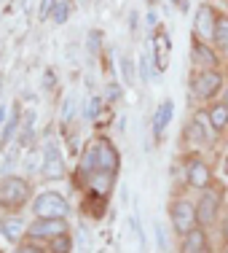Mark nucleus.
Returning <instances> with one entry per match:
<instances>
[{
    "label": "nucleus",
    "instance_id": "nucleus-12",
    "mask_svg": "<svg viewBox=\"0 0 228 253\" xmlns=\"http://www.w3.org/2000/svg\"><path fill=\"white\" fill-rule=\"evenodd\" d=\"M172 113H175L172 100H164V102L159 105V111H156V116H153V135H156V137L164 135L166 124H169V119H172Z\"/></svg>",
    "mask_w": 228,
    "mask_h": 253
},
{
    "label": "nucleus",
    "instance_id": "nucleus-4",
    "mask_svg": "<svg viewBox=\"0 0 228 253\" xmlns=\"http://www.w3.org/2000/svg\"><path fill=\"white\" fill-rule=\"evenodd\" d=\"M196 224V208L191 202H175L172 205V226L177 229L180 234H188Z\"/></svg>",
    "mask_w": 228,
    "mask_h": 253
},
{
    "label": "nucleus",
    "instance_id": "nucleus-6",
    "mask_svg": "<svg viewBox=\"0 0 228 253\" xmlns=\"http://www.w3.org/2000/svg\"><path fill=\"white\" fill-rule=\"evenodd\" d=\"M27 234L30 237H59V234H67V224L65 218H38L27 229Z\"/></svg>",
    "mask_w": 228,
    "mask_h": 253
},
{
    "label": "nucleus",
    "instance_id": "nucleus-31",
    "mask_svg": "<svg viewBox=\"0 0 228 253\" xmlns=\"http://www.w3.org/2000/svg\"><path fill=\"white\" fill-rule=\"evenodd\" d=\"M156 243H159V251L166 253V237H164V229H161V224H156Z\"/></svg>",
    "mask_w": 228,
    "mask_h": 253
},
{
    "label": "nucleus",
    "instance_id": "nucleus-18",
    "mask_svg": "<svg viewBox=\"0 0 228 253\" xmlns=\"http://www.w3.org/2000/svg\"><path fill=\"white\" fill-rule=\"evenodd\" d=\"M194 59H196V62H201V65H212L215 62V54L209 51L201 41H194Z\"/></svg>",
    "mask_w": 228,
    "mask_h": 253
},
{
    "label": "nucleus",
    "instance_id": "nucleus-25",
    "mask_svg": "<svg viewBox=\"0 0 228 253\" xmlns=\"http://www.w3.org/2000/svg\"><path fill=\"white\" fill-rule=\"evenodd\" d=\"M99 111H102V97H92L86 105V119H97Z\"/></svg>",
    "mask_w": 228,
    "mask_h": 253
},
{
    "label": "nucleus",
    "instance_id": "nucleus-5",
    "mask_svg": "<svg viewBox=\"0 0 228 253\" xmlns=\"http://www.w3.org/2000/svg\"><path fill=\"white\" fill-rule=\"evenodd\" d=\"M65 175V165H62V154H59L57 143H46L43 148V178L57 180Z\"/></svg>",
    "mask_w": 228,
    "mask_h": 253
},
{
    "label": "nucleus",
    "instance_id": "nucleus-35",
    "mask_svg": "<svg viewBox=\"0 0 228 253\" xmlns=\"http://www.w3.org/2000/svg\"><path fill=\"white\" fill-rule=\"evenodd\" d=\"M107 97H110V100L118 97V86H116V84H110V86H107Z\"/></svg>",
    "mask_w": 228,
    "mask_h": 253
},
{
    "label": "nucleus",
    "instance_id": "nucleus-22",
    "mask_svg": "<svg viewBox=\"0 0 228 253\" xmlns=\"http://www.w3.org/2000/svg\"><path fill=\"white\" fill-rule=\"evenodd\" d=\"M51 251H54V253H70V251H73V243H70L67 234H59V237H54Z\"/></svg>",
    "mask_w": 228,
    "mask_h": 253
},
{
    "label": "nucleus",
    "instance_id": "nucleus-10",
    "mask_svg": "<svg viewBox=\"0 0 228 253\" xmlns=\"http://www.w3.org/2000/svg\"><path fill=\"white\" fill-rule=\"evenodd\" d=\"M215 126H212V122H209V113H204V111H199L194 116V122L188 124V137L191 140H196V143H201V140H207L209 137V132H212Z\"/></svg>",
    "mask_w": 228,
    "mask_h": 253
},
{
    "label": "nucleus",
    "instance_id": "nucleus-2",
    "mask_svg": "<svg viewBox=\"0 0 228 253\" xmlns=\"http://www.w3.org/2000/svg\"><path fill=\"white\" fill-rule=\"evenodd\" d=\"M33 210H35L38 218H65V215L70 213V205L65 197L54 194V191H46V194H40L38 200H35Z\"/></svg>",
    "mask_w": 228,
    "mask_h": 253
},
{
    "label": "nucleus",
    "instance_id": "nucleus-19",
    "mask_svg": "<svg viewBox=\"0 0 228 253\" xmlns=\"http://www.w3.org/2000/svg\"><path fill=\"white\" fill-rule=\"evenodd\" d=\"M16 126H19V111H14V113H11V119H8V122H5L3 137H0V143H3V146H8V143H11V137H14Z\"/></svg>",
    "mask_w": 228,
    "mask_h": 253
},
{
    "label": "nucleus",
    "instance_id": "nucleus-23",
    "mask_svg": "<svg viewBox=\"0 0 228 253\" xmlns=\"http://www.w3.org/2000/svg\"><path fill=\"white\" fill-rule=\"evenodd\" d=\"M86 46H89V51H92V54H99V46H102V33H99V30H92V33H89Z\"/></svg>",
    "mask_w": 228,
    "mask_h": 253
},
{
    "label": "nucleus",
    "instance_id": "nucleus-36",
    "mask_svg": "<svg viewBox=\"0 0 228 253\" xmlns=\"http://www.w3.org/2000/svg\"><path fill=\"white\" fill-rule=\"evenodd\" d=\"M3 119H5V105H0V124H3Z\"/></svg>",
    "mask_w": 228,
    "mask_h": 253
},
{
    "label": "nucleus",
    "instance_id": "nucleus-17",
    "mask_svg": "<svg viewBox=\"0 0 228 253\" xmlns=\"http://www.w3.org/2000/svg\"><path fill=\"white\" fill-rule=\"evenodd\" d=\"M209 122H212L215 129H223L228 124V105L226 102H218V105L209 108Z\"/></svg>",
    "mask_w": 228,
    "mask_h": 253
},
{
    "label": "nucleus",
    "instance_id": "nucleus-1",
    "mask_svg": "<svg viewBox=\"0 0 228 253\" xmlns=\"http://www.w3.org/2000/svg\"><path fill=\"white\" fill-rule=\"evenodd\" d=\"M81 172L86 178L94 175V172H110V175H116L118 172L116 148H113L107 140H94L92 146H89L86 156H83V162H81Z\"/></svg>",
    "mask_w": 228,
    "mask_h": 253
},
{
    "label": "nucleus",
    "instance_id": "nucleus-34",
    "mask_svg": "<svg viewBox=\"0 0 228 253\" xmlns=\"http://www.w3.org/2000/svg\"><path fill=\"white\" fill-rule=\"evenodd\" d=\"M54 86V73L51 70H46V76H43V89H51Z\"/></svg>",
    "mask_w": 228,
    "mask_h": 253
},
{
    "label": "nucleus",
    "instance_id": "nucleus-28",
    "mask_svg": "<svg viewBox=\"0 0 228 253\" xmlns=\"http://www.w3.org/2000/svg\"><path fill=\"white\" fill-rule=\"evenodd\" d=\"M57 8V0H40V8H38V19H46L51 11Z\"/></svg>",
    "mask_w": 228,
    "mask_h": 253
},
{
    "label": "nucleus",
    "instance_id": "nucleus-33",
    "mask_svg": "<svg viewBox=\"0 0 228 253\" xmlns=\"http://www.w3.org/2000/svg\"><path fill=\"white\" fill-rule=\"evenodd\" d=\"M27 170H38V154L35 151L27 156Z\"/></svg>",
    "mask_w": 228,
    "mask_h": 253
},
{
    "label": "nucleus",
    "instance_id": "nucleus-30",
    "mask_svg": "<svg viewBox=\"0 0 228 253\" xmlns=\"http://www.w3.org/2000/svg\"><path fill=\"white\" fill-rule=\"evenodd\" d=\"M78 243H81V253H89V251H92V240H89V232H86V229H81V234H78Z\"/></svg>",
    "mask_w": 228,
    "mask_h": 253
},
{
    "label": "nucleus",
    "instance_id": "nucleus-29",
    "mask_svg": "<svg viewBox=\"0 0 228 253\" xmlns=\"http://www.w3.org/2000/svg\"><path fill=\"white\" fill-rule=\"evenodd\" d=\"M140 76H142V81H148V76H151V54L140 57Z\"/></svg>",
    "mask_w": 228,
    "mask_h": 253
},
{
    "label": "nucleus",
    "instance_id": "nucleus-11",
    "mask_svg": "<svg viewBox=\"0 0 228 253\" xmlns=\"http://www.w3.org/2000/svg\"><path fill=\"white\" fill-rule=\"evenodd\" d=\"M185 175H188V183L194 186V189H204V186L209 183V167L199 159H191L188 165H185Z\"/></svg>",
    "mask_w": 228,
    "mask_h": 253
},
{
    "label": "nucleus",
    "instance_id": "nucleus-37",
    "mask_svg": "<svg viewBox=\"0 0 228 253\" xmlns=\"http://www.w3.org/2000/svg\"><path fill=\"white\" fill-rule=\"evenodd\" d=\"M223 237L228 240V221H226V224H223Z\"/></svg>",
    "mask_w": 228,
    "mask_h": 253
},
{
    "label": "nucleus",
    "instance_id": "nucleus-20",
    "mask_svg": "<svg viewBox=\"0 0 228 253\" xmlns=\"http://www.w3.org/2000/svg\"><path fill=\"white\" fill-rule=\"evenodd\" d=\"M73 111H75V97H73V94H67V97H65V102H62V113H59V122L67 124L70 119H73Z\"/></svg>",
    "mask_w": 228,
    "mask_h": 253
},
{
    "label": "nucleus",
    "instance_id": "nucleus-13",
    "mask_svg": "<svg viewBox=\"0 0 228 253\" xmlns=\"http://www.w3.org/2000/svg\"><path fill=\"white\" fill-rule=\"evenodd\" d=\"M166 54H169V38H166V33H159L153 38V59H156V68L164 70L166 68Z\"/></svg>",
    "mask_w": 228,
    "mask_h": 253
},
{
    "label": "nucleus",
    "instance_id": "nucleus-9",
    "mask_svg": "<svg viewBox=\"0 0 228 253\" xmlns=\"http://www.w3.org/2000/svg\"><path fill=\"white\" fill-rule=\"evenodd\" d=\"M218 205H220V197L215 194H204L201 197V202H199V208H196V221H199L201 226H207V224H212V218L218 215Z\"/></svg>",
    "mask_w": 228,
    "mask_h": 253
},
{
    "label": "nucleus",
    "instance_id": "nucleus-7",
    "mask_svg": "<svg viewBox=\"0 0 228 253\" xmlns=\"http://www.w3.org/2000/svg\"><path fill=\"white\" fill-rule=\"evenodd\" d=\"M218 89H220V76H218V73L207 70V73H199V76H196L194 92L199 94V97L209 100V97H215V94H218Z\"/></svg>",
    "mask_w": 228,
    "mask_h": 253
},
{
    "label": "nucleus",
    "instance_id": "nucleus-26",
    "mask_svg": "<svg viewBox=\"0 0 228 253\" xmlns=\"http://www.w3.org/2000/svg\"><path fill=\"white\" fill-rule=\"evenodd\" d=\"M67 3H57V8H54V22H57V25H65V22H67Z\"/></svg>",
    "mask_w": 228,
    "mask_h": 253
},
{
    "label": "nucleus",
    "instance_id": "nucleus-32",
    "mask_svg": "<svg viewBox=\"0 0 228 253\" xmlns=\"http://www.w3.org/2000/svg\"><path fill=\"white\" fill-rule=\"evenodd\" d=\"M16 253H43V251H40V245L27 243V245H19V248H16Z\"/></svg>",
    "mask_w": 228,
    "mask_h": 253
},
{
    "label": "nucleus",
    "instance_id": "nucleus-3",
    "mask_svg": "<svg viewBox=\"0 0 228 253\" xmlns=\"http://www.w3.org/2000/svg\"><path fill=\"white\" fill-rule=\"evenodd\" d=\"M27 197H30L27 180L11 175V178H5L3 183H0V202H3L5 208H22V205L27 202Z\"/></svg>",
    "mask_w": 228,
    "mask_h": 253
},
{
    "label": "nucleus",
    "instance_id": "nucleus-16",
    "mask_svg": "<svg viewBox=\"0 0 228 253\" xmlns=\"http://www.w3.org/2000/svg\"><path fill=\"white\" fill-rule=\"evenodd\" d=\"M204 251V232L201 229H191L185 234V243H183V253H201Z\"/></svg>",
    "mask_w": 228,
    "mask_h": 253
},
{
    "label": "nucleus",
    "instance_id": "nucleus-38",
    "mask_svg": "<svg viewBox=\"0 0 228 253\" xmlns=\"http://www.w3.org/2000/svg\"><path fill=\"white\" fill-rule=\"evenodd\" d=\"M226 172H228V156H226Z\"/></svg>",
    "mask_w": 228,
    "mask_h": 253
},
{
    "label": "nucleus",
    "instance_id": "nucleus-15",
    "mask_svg": "<svg viewBox=\"0 0 228 253\" xmlns=\"http://www.w3.org/2000/svg\"><path fill=\"white\" fill-rule=\"evenodd\" d=\"M113 180H116V175H110V172H94V175H89V183H92L94 194H99V197H105L113 189Z\"/></svg>",
    "mask_w": 228,
    "mask_h": 253
},
{
    "label": "nucleus",
    "instance_id": "nucleus-21",
    "mask_svg": "<svg viewBox=\"0 0 228 253\" xmlns=\"http://www.w3.org/2000/svg\"><path fill=\"white\" fill-rule=\"evenodd\" d=\"M215 38L223 46H228V16H218V25H215Z\"/></svg>",
    "mask_w": 228,
    "mask_h": 253
},
{
    "label": "nucleus",
    "instance_id": "nucleus-8",
    "mask_svg": "<svg viewBox=\"0 0 228 253\" xmlns=\"http://www.w3.org/2000/svg\"><path fill=\"white\" fill-rule=\"evenodd\" d=\"M215 25H218V19H215V14H212V8L209 5H201L199 11H196V35L199 38H215Z\"/></svg>",
    "mask_w": 228,
    "mask_h": 253
},
{
    "label": "nucleus",
    "instance_id": "nucleus-39",
    "mask_svg": "<svg viewBox=\"0 0 228 253\" xmlns=\"http://www.w3.org/2000/svg\"><path fill=\"white\" fill-rule=\"evenodd\" d=\"M226 105H228V97H226Z\"/></svg>",
    "mask_w": 228,
    "mask_h": 253
},
{
    "label": "nucleus",
    "instance_id": "nucleus-27",
    "mask_svg": "<svg viewBox=\"0 0 228 253\" xmlns=\"http://www.w3.org/2000/svg\"><path fill=\"white\" fill-rule=\"evenodd\" d=\"M121 76L127 84H134V68H131V59H127V57L121 59Z\"/></svg>",
    "mask_w": 228,
    "mask_h": 253
},
{
    "label": "nucleus",
    "instance_id": "nucleus-24",
    "mask_svg": "<svg viewBox=\"0 0 228 253\" xmlns=\"http://www.w3.org/2000/svg\"><path fill=\"white\" fill-rule=\"evenodd\" d=\"M86 208L92 210V215H97V218H99L102 213H105V210H102V208H105V202H102V197H99V194H94L92 200L86 202Z\"/></svg>",
    "mask_w": 228,
    "mask_h": 253
},
{
    "label": "nucleus",
    "instance_id": "nucleus-14",
    "mask_svg": "<svg viewBox=\"0 0 228 253\" xmlns=\"http://www.w3.org/2000/svg\"><path fill=\"white\" fill-rule=\"evenodd\" d=\"M0 232H3L5 240L16 243V240L22 237V232H25V224H22V218H16V215H5V218L0 221Z\"/></svg>",
    "mask_w": 228,
    "mask_h": 253
}]
</instances>
